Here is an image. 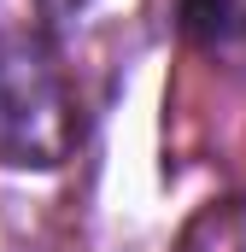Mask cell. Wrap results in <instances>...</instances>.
Here are the masks:
<instances>
[{
    "label": "cell",
    "instance_id": "6da1fadb",
    "mask_svg": "<svg viewBox=\"0 0 246 252\" xmlns=\"http://www.w3.org/2000/svg\"><path fill=\"white\" fill-rule=\"evenodd\" d=\"M76 147V100L41 35H0V158L6 164H64Z\"/></svg>",
    "mask_w": 246,
    "mask_h": 252
},
{
    "label": "cell",
    "instance_id": "7a4b0ae2",
    "mask_svg": "<svg viewBox=\"0 0 246 252\" xmlns=\"http://www.w3.org/2000/svg\"><path fill=\"white\" fill-rule=\"evenodd\" d=\"M182 30L205 47L246 41V0H182Z\"/></svg>",
    "mask_w": 246,
    "mask_h": 252
}]
</instances>
